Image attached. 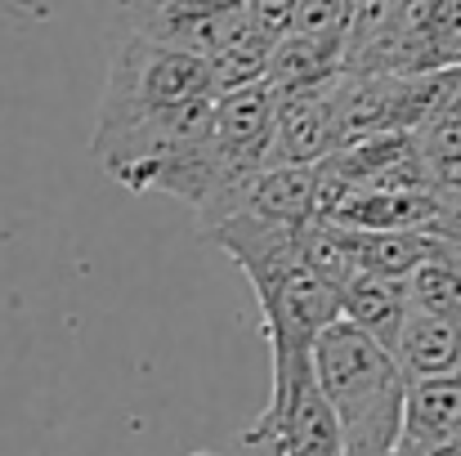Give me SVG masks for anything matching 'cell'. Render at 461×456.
<instances>
[{
    "instance_id": "obj_16",
    "label": "cell",
    "mask_w": 461,
    "mask_h": 456,
    "mask_svg": "<svg viewBox=\"0 0 461 456\" xmlns=\"http://www.w3.org/2000/svg\"><path fill=\"white\" fill-rule=\"evenodd\" d=\"M242 9H247V18H251V27H256L260 36L278 40V36L292 31L301 0H242Z\"/></svg>"
},
{
    "instance_id": "obj_12",
    "label": "cell",
    "mask_w": 461,
    "mask_h": 456,
    "mask_svg": "<svg viewBox=\"0 0 461 456\" xmlns=\"http://www.w3.org/2000/svg\"><path fill=\"white\" fill-rule=\"evenodd\" d=\"M296 251H301V260H305L309 269H313L322 282H331L336 291L358 273L349 228H345V224H336V219H322V215L305 219V224L296 228Z\"/></svg>"
},
{
    "instance_id": "obj_19",
    "label": "cell",
    "mask_w": 461,
    "mask_h": 456,
    "mask_svg": "<svg viewBox=\"0 0 461 456\" xmlns=\"http://www.w3.org/2000/svg\"><path fill=\"white\" fill-rule=\"evenodd\" d=\"M444 201H448V215H457V219H461V192H457V197H444Z\"/></svg>"
},
{
    "instance_id": "obj_10",
    "label": "cell",
    "mask_w": 461,
    "mask_h": 456,
    "mask_svg": "<svg viewBox=\"0 0 461 456\" xmlns=\"http://www.w3.org/2000/svg\"><path fill=\"white\" fill-rule=\"evenodd\" d=\"M349 242H354L358 273H385V278H408L417 264L444 255V246H439V237L430 228H399V233L349 228Z\"/></svg>"
},
{
    "instance_id": "obj_5",
    "label": "cell",
    "mask_w": 461,
    "mask_h": 456,
    "mask_svg": "<svg viewBox=\"0 0 461 456\" xmlns=\"http://www.w3.org/2000/svg\"><path fill=\"white\" fill-rule=\"evenodd\" d=\"M444 210L448 206L435 188H399V192H349L327 219L363 233H399V228H435Z\"/></svg>"
},
{
    "instance_id": "obj_2",
    "label": "cell",
    "mask_w": 461,
    "mask_h": 456,
    "mask_svg": "<svg viewBox=\"0 0 461 456\" xmlns=\"http://www.w3.org/2000/svg\"><path fill=\"white\" fill-rule=\"evenodd\" d=\"M202 94H215V81H211V67L202 54L144 36V31H126L108 58L99 112H95V135L122 130L131 121L157 117V112L179 108V103L202 99Z\"/></svg>"
},
{
    "instance_id": "obj_3",
    "label": "cell",
    "mask_w": 461,
    "mask_h": 456,
    "mask_svg": "<svg viewBox=\"0 0 461 456\" xmlns=\"http://www.w3.org/2000/svg\"><path fill=\"white\" fill-rule=\"evenodd\" d=\"M340 72L327 81H313V85L274 90V152H269V161L318 165L345 144Z\"/></svg>"
},
{
    "instance_id": "obj_18",
    "label": "cell",
    "mask_w": 461,
    "mask_h": 456,
    "mask_svg": "<svg viewBox=\"0 0 461 456\" xmlns=\"http://www.w3.org/2000/svg\"><path fill=\"white\" fill-rule=\"evenodd\" d=\"M399 456H461V439L439 443V448H426V452H403V448H399Z\"/></svg>"
},
{
    "instance_id": "obj_21",
    "label": "cell",
    "mask_w": 461,
    "mask_h": 456,
    "mask_svg": "<svg viewBox=\"0 0 461 456\" xmlns=\"http://www.w3.org/2000/svg\"><path fill=\"white\" fill-rule=\"evenodd\" d=\"M394 456H399V452H394Z\"/></svg>"
},
{
    "instance_id": "obj_13",
    "label": "cell",
    "mask_w": 461,
    "mask_h": 456,
    "mask_svg": "<svg viewBox=\"0 0 461 456\" xmlns=\"http://www.w3.org/2000/svg\"><path fill=\"white\" fill-rule=\"evenodd\" d=\"M269 49H274V40L260 36L256 27H247V31H238L229 45H220L215 54H206V67H211L215 94L265 81V72H269Z\"/></svg>"
},
{
    "instance_id": "obj_7",
    "label": "cell",
    "mask_w": 461,
    "mask_h": 456,
    "mask_svg": "<svg viewBox=\"0 0 461 456\" xmlns=\"http://www.w3.org/2000/svg\"><path fill=\"white\" fill-rule=\"evenodd\" d=\"M394 362L403 367L408 380H439V376H461V331L426 308H408L399 340H394Z\"/></svg>"
},
{
    "instance_id": "obj_4",
    "label": "cell",
    "mask_w": 461,
    "mask_h": 456,
    "mask_svg": "<svg viewBox=\"0 0 461 456\" xmlns=\"http://www.w3.org/2000/svg\"><path fill=\"white\" fill-rule=\"evenodd\" d=\"M238 443L247 452H260V456H345L340 452L336 416L322 403L318 385H309L305 394H301V403L292 407L287 421H278L269 430H242Z\"/></svg>"
},
{
    "instance_id": "obj_15",
    "label": "cell",
    "mask_w": 461,
    "mask_h": 456,
    "mask_svg": "<svg viewBox=\"0 0 461 456\" xmlns=\"http://www.w3.org/2000/svg\"><path fill=\"white\" fill-rule=\"evenodd\" d=\"M354 4H358V0H301L292 31H301V36H322V40H340V45H345Z\"/></svg>"
},
{
    "instance_id": "obj_1",
    "label": "cell",
    "mask_w": 461,
    "mask_h": 456,
    "mask_svg": "<svg viewBox=\"0 0 461 456\" xmlns=\"http://www.w3.org/2000/svg\"><path fill=\"white\" fill-rule=\"evenodd\" d=\"M313 385L336 416L345 456H394L403 439L408 376L385 344L336 317L313 340Z\"/></svg>"
},
{
    "instance_id": "obj_8",
    "label": "cell",
    "mask_w": 461,
    "mask_h": 456,
    "mask_svg": "<svg viewBox=\"0 0 461 456\" xmlns=\"http://www.w3.org/2000/svg\"><path fill=\"white\" fill-rule=\"evenodd\" d=\"M408 278H385V273H354L340 287V317L367 331L376 344L394 349L399 326L408 317Z\"/></svg>"
},
{
    "instance_id": "obj_14",
    "label": "cell",
    "mask_w": 461,
    "mask_h": 456,
    "mask_svg": "<svg viewBox=\"0 0 461 456\" xmlns=\"http://www.w3.org/2000/svg\"><path fill=\"white\" fill-rule=\"evenodd\" d=\"M408 300L461 331V269L448 255H435V260L417 264L408 273Z\"/></svg>"
},
{
    "instance_id": "obj_20",
    "label": "cell",
    "mask_w": 461,
    "mask_h": 456,
    "mask_svg": "<svg viewBox=\"0 0 461 456\" xmlns=\"http://www.w3.org/2000/svg\"><path fill=\"white\" fill-rule=\"evenodd\" d=\"M188 456H215V452H188Z\"/></svg>"
},
{
    "instance_id": "obj_11",
    "label": "cell",
    "mask_w": 461,
    "mask_h": 456,
    "mask_svg": "<svg viewBox=\"0 0 461 456\" xmlns=\"http://www.w3.org/2000/svg\"><path fill=\"white\" fill-rule=\"evenodd\" d=\"M340 67H345V45H340V40L287 31V36H278L274 49H269V72H265V81H269L274 90L313 85V81L336 76Z\"/></svg>"
},
{
    "instance_id": "obj_17",
    "label": "cell",
    "mask_w": 461,
    "mask_h": 456,
    "mask_svg": "<svg viewBox=\"0 0 461 456\" xmlns=\"http://www.w3.org/2000/svg\"><path fill=\"white\" fill-rule=\"evenodd\" d=\"M5 9H14V13H23V18H50L63 0H0Z\"/></svg>"
},
{
    "instance_id": "obj_6",
    "label": "cell",
    "mask_w": 461,
    "mask_h": 456,
    "mask_svg": "<svg viewBox=\"0 0 461 456\" xmlns=\"http://www.w3.org/2000/svg\"><path fill=\"white\" fill-rule=\"evenodd\" d=\"M461 439V376L408 380L403 398V452H426Z\"/></svg>"
},
{
    "instance_id": "obj_9",
    "label": "cell",
    "mask_w": 461,
    "mask_h": 456,
    "mask_svg": "<svg viewBox=\"0 0 461 456\" xmlns=\"http://www.w3.org/2000/svg\"><path fill=\"white\" fill-rule=\"evenodd\" d=\"M412 148L417 161L430 179V188L439 197H457L461 192V81L453 94L412 130Z\"/></svg>"
}]
</instances>
